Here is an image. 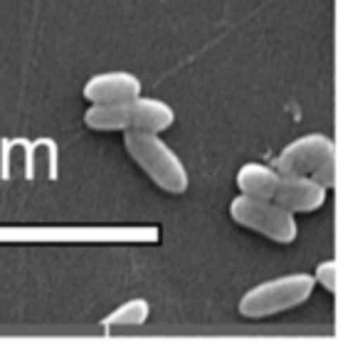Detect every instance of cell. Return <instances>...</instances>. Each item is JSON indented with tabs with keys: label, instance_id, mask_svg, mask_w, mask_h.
<instances>
[{
	"label": "cell",
	"instance_id": "cell-1",
	"mask_svg": "<svg viewBox=\"0 0 360 353\" xmlns=\"http://www.w3.org/2000/svg\"><path fill=\"white\" fill-rule=\"evenodd\" d=\"M175 121V111L168 101L155 97L136 94L114 104H91L84 114V124L91 131H158L163 134Z\"/></svg>",
	"mask_w": 360,
	"mask_h": 353
},
{
	"label": "cell",
	"instance_id": "cell-2",
	"mask_svg": "<svg viewBox=\"0 0 360 353\" xmlns=\"http://www.w3.org/2000/svg\"><path fill=\"white\" fill-rule=\"evenodd\" d=\"M124 146L139 168L165 193H186L191 178L173 149L158 131H126Z\"/></svg>",
	"mask_w": 360,
	"mask_h": 353
},
{
	"label": "cell",
	"instance_id": "cell-3",
	"mask_svg": "<svg viewBox=\"0 0 360 353\" xmlns=\"http://www.w3.org/2000/svg\"><path fill=\"white\" fill-rule=\"evenodd\" d=\"M316 282L314 274L309 272H291L284 277L266 279V282L252 287L247 294H242L240 309L242 316L247 318H266L274 314L289 311V309L304 304L311 297Z\"/></svg>",
	"mask_w": 360,
	"mask_h": 353
},
{
	"label": "cell",
	"instance_id": "cell-4",
	"mask_svg": "<svg viewBox=\"0 0 360 353\" xmlns=\"http://www.w3.org/2000/svg\"><path fill=\"white\" fill-rule=\"evenodd\" d=\"M230 215L237 225L252 230V233L264 235V237L274 240L279 244L294 242L296 233H299L296 215L269 198H255V195L240 193L237 198H232Z\"/></svg>",
	"mask_w": 360,
	"mask_h": 353
},
{
	"label": "cell",
	"instance_id": "cell-5",
	"mask_svg": "<svg viewBox=\"0 0 360 353\" xmlns=\"http://www.w3.org/2000/svg\"><path fill=\"white\" fill-rule=\"evenodd\" d=\"M335 159V144L326 134H304L286 144L281 154L271 161L279 173H301V175H316V171L323 163Z\"/></svg>",
	"mask_w": 360,
	"mask_h": 353
},
{
	"label": "cell",
	"instance_id": "cell-6",
	"mask_svg": "<svg viewBox=\"0 0 360 353\" xmlns=\"http://www.w3.org/2000/svg\"><path fill=\"white\" fill-rule=\"evenodd\" d=\"M326 193L328 188L314 180L311 175L301 173H279L276 180V190L271 195L274 203L286 208L289 213H314L326 203Z\"/></svg>",
	"mask_w": 360,
	"mask_h": 353
},
{
	"label": "cell",
	"instance_id": "cell-7",
	"mask_svg": "<svg viewBox=\"0 0 360 353\" xmlns=\"http://www.w3.org/2000/svg\"><path fill=\"white\" fill-rule=\"evenodd\" d=\"M141 87L143 85L136 75L124 70H111L89 77L82 87V94L91 104H114V101H124L141 94Z\"/></svg>",
	"mask_w": 360,
	"mask_h": 353
},
{
	"label": "cell",
	"instance_id": "cell-8",
	"mask_svg": "<svg viewBox=\"0 0 360 353\" xmlns=\"http://www.w3.org/2000/svg\"><path fill=\"white\" fill-rule=\"evenodd\" d=\"M276 180H279V171L274 166H264L250 161L237 171V188L245 195H255V198H269L276 190Z\"/></svg>",
	"mask_w": 360,
	"mask_h": 353
},
{
	"label": "cell",
	"instance_id": "cell-9",
	"mask_svg": "<svg viewBox=\"0 0 360 353\" xmlns=\"http://www.w3.org/2000/svg\"><path fill=\"white\" fill-rule=\"evenodd\" d=\"M150 314V306L146 299H129V302L119 304L106 318H101V326L114 328V326H141L146 323Z\"/></svg>",
	"mask_w": 360,
	"mask_h": 353
},
{
	"label": "cell",
	"instance_id": "cell-10",
	"mask_svg": "<svg viewBox=\"0 0 360 353\" xmlns=\"http://www.w3.org/2000/svg\"><path fill=\"white\" fill-rule=\"evenodd\" d=\"M314 282L321 284L326 292H335V284H338V264H335V259H326V262H321L316 267Z\"/></svg>",
	"mask_w": 360,
	"mask_h": 353
}]
</instances>
